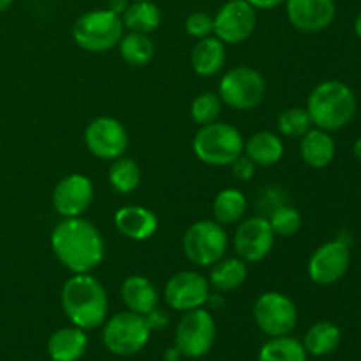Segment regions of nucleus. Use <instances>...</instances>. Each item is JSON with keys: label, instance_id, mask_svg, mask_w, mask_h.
<instances>
[{"label": "nucleus", "instance_id": "obj_1", "mask_svg": "<svg viewBox=\"0 0 361 361\" xmlns=\"http://www.w3.org/2000/svg\"><path fill=\"white\" fill-rule=\"evenodd\" d=\"M56 259L73 274H90L104 259L106 243L101 231L81 217L62 219L51 233Z\"/></svg>", "mask_w": 361, "mask_h": 361}, {"label": "nucleus", "instance_id": "obj_2", "mask_svg": "<svg viewBox=\"0 0 361 361\" xmlns=\"http://www.w3.org/2000/svg\"><path fill=\"white\" fill-rule=\"evenodd\" d=\"M63 314L81 330H95L108 319L109 302L106 289L90 274H73L60 293Z\"/></svg>", "mask_w": 361, "mask_h": 361}, {"label": "nucleus", "instance_id": "obj_3", "mask_svg": "<svg viewBox=\"0 0 361 361\" xmlns=\"http://www.w3.org/2000/svg\"><path fill=\"white\" fill-rule=\"evenodd\" d=\"M307 111L317 129L338 130L355 118L356 95L342 81H323L310 92Z\"/></svg>", "mask_w": 361, "mask_h": 361}, {"label": "nucleus", "instance_id": "obj_4", "mask_svg": "<svg viewBox=\"0 0 361 361\" xmlns=\"http://www.w3.org/2000/svg\"><path fill=\"white\" fill-rule=\"evenodd\" d=\"M243 145L242 133L224 122L203 126L192 141L196 157L208 166H231L243 154Z\"/></svg>", "mask_w": 361, "mask_h": 361}, {"label": "nucleus", "instance_id": "obj_5", "mask_svg": "<svg viewBox=\"0 0 361 361\" xmlns=\"http://www.w3.org/2000/svg\"><path fill=\"white\" fill-rule=\"evenodd\" d=\"M123 35L122 16L109 9L81 14L73 27L74 42L85 51L102 53L118 46Z\"/></svg>", "mask_w": 361, "mask_h": 361}, {"label": "nucleus", "instance_id": "obj_6", "mask_svg": "<svg viewBox=\"0 0 361 361\" xmlns=\"http://www.w3.org/2000/svg\"><path fill=\"white\" fill-rule=\"evenodd\" d=\"M150 334L145 316L126 310L106 319L102 344L111 355L133 356L147 345Z\"/></svg>", "mask_w": 361, "mask_h": 361}, {"label": "nucleus", "instance_id": "obj_7", "mask_svg": "<svg viewBox=\"0 0 361 361\" xmlns=\"http://www.w3.org/2000/svg\"><path fill=\"white\" fill-rule=\"evenodd\" d=\"M264 94H267V83L263 74L249 66L233 67L219 83L221 101L238 111H247L259 106Z\"/></svg>", "mask_w": 361, "mask_h": 361}, {"label": "nucleus", "instance_id": "obj_8", "mask_svg": "<svg viewBox=\"0 0 361 361\" xmlns=\"http://www.w3.org/2000/svg\"><path fill=\"white\" fill-rule=\"evenodd\" d=\"M183 254L192 264L208 268L221 261L228 250V235L215 221H197L185 231Z\"/></svg>", "mask_w": 361, "mask_h": 361}, {"label": "nucleus", "instance_id": "obj_9", "mask_svg": "<svg viewBox=\"0 0 361 361\" xmlns=\"http://www.w3.org/2000/svg\"><path fill=\"white\" fill-rule=\"evenodd\" d=\"M215 337H217V324L214 316L200 307L183 312V317L175 330V348L185 358H201L210 351Z\"/></svg>", "mask_w": 361, "mask_h": 361}, {"label": "nucleus", "instance_id": "obj_10", "mask_svg": "<svg viewBox=\"0 0 361 361\" xmlns=\"http://www.w3.org/2000/svg\"><path fill=\"white\" fill-rule=\"evenodd\" d=\"M254 319L268 337H284L296 328L298 310L295 302L284 293H263L254 303Z\"/></svg>", "mask_w": 361, "mask_h": 361}, {"label": "nucleus", "instance_id": "obj_11", "mask_svg": "<svg viewBox=\"0 0 361 361\" xmlns=\"http://www.w3.org/2000/svg\"><path fill=\"white\" fill-rule=\"evenodd\" d=\"M256 9L245 0H228L214 16V35L224 44H240L254 34Z\"/></svg>", "mask_w": 361, "mask_h": 361}, {"label": "nucleus", "instance_id": "obj_12", "mask_svg": "<svg viewBox=\"0 0 361 361\" xmlns=\"http://www.w3.org/2000/svg\"><path fill=\"white\" fill-rule=\"evenodd\" d=\"M85 145L94 157L115 161L126 154L129 137L118 120L113 116H97L85 129Z\"/></svg>", "mask_w": 361, "mask_h": 361}, {"label": "nucleus", "instance_id": "obj_13", "mask_svg": "<svg viewBox=\"0 0 361 361\" xmlns=\"http://www.w3.org/2000/svg\"><path fill=\"white\" fill-rule=\"evenodd\" d=\"M351 252L345 240L337 238L323 243L309 259V277L314 284L331 286L341 281L349 270Z\"/></svg>", "mask_w": 361, "mask_h": 361}, {"label": "nucleus", "instance_id": "obj_14", "mask_svg": "<svg viewBox=\"0 0 361 361\" xmlns=\"http://www.w3.org/2000/svg\"><path fill=\"white\" fill-rule=\"evenodd\" d=\"M210 288L207 277L197 271H178L164 286V300L176 312L200 309L208 302Z\"/></svg>", "mask_w": 361, "mask_h": 361}, {"label": "nucleus", "instance_id": "obj_15", "mask_svg": "<svg viewBox=\"0 0 361 361\" xmlns=\"http://www.w3.org/2000/svg\"><path fill=\"white\" fill-rule=\"evenodd\" d=\"M275 243L274 229L267 217H250L236 228L233 245L245 263H257L271 252Z\"/></svg>", "mask_w": 361, "mask_h": 361}, {"label": "nucleus", "instance_id": "obj_16", "mask_svg": "<svg viewBox=\"0 0 361 361\" xmlns=\"http://www.w3.org/2000/svg\"><path fill=\"white\" fill-rule=\"evenodd\" d=\"M51 201L56 214L63 219L81 217L94 201V183L80 173L63 176L53 189Z\"/></svg>", "mask_w": 361, "mask_h": 361}, {"label": "nucleus", "instance_id": "obj_17", "mask_svg": "<svg viewBox=\"0 0 361 361\" xmlns=\"http://www.w3.org/2000/svg\"><path fill=\"white\" fill-rule=\"evenodd\" d=\"M284 4L289 23L310 34L326 30L337 14L334 0H286Z\"/></svg>", "mask_w": 361, "mask_h": 361}, {"label": "nucleus", "instance_id": "obj_18", "mask_svg": "<svg viewBox=\"0 0 361 361\" xmlns=\"http://www.w3.org/2000/svg\"><path fill=\"white\" fill-rule=\"evenodd\" d=\"M115 226L123 236L134 242H145L157 231L159 221L154 212L137 204L122 207L115 214Z\"/></svg>", "mask_w": 361, "mask_h": 361}, {"label": "nucleus", "instance_id": "obj_19", "mask_svg": "<svg viewBox=\"0 0 361 361\" xmlns=\"http://www.w3.org/2000/svg\"><path fill=\"white\" fill-rule=\"evenodd\" d=\"M120 296L130 312L147 316L159 307V293L155 286L143 275H130L120 288Z\"/></svg>", "mask_w": 361, "mask_h": 361}, {"label": "nucleus", "instance_id": "obj_20", "mask_svg": "<svg viewBox=\"0 0 361 361\" xmlns=\"http://www.w3.org/2000/svg\"><path fill=\"white\" fill-rule=\"evenodd\" d=\"M226 62L224 42L215 35L200 39L190 51V66L200 76L210 78L221 73Z\"/></svg>", "mask_w": 361, "mask_h": 361}, {"label": "nucleus", "instance_id": "obj_21", "mask_svg": "<svg viewBox=\"0 0 361 361\" xmlns=\"http://www.w3.org/2000/svg\"><path fill=\"white\" fill-rule=\"evenodd\" d=\"M87 345L85 330L78 326L60 328L49 337L48 355L53 361H78L87 351Z\"/></svg>", "mask_w": 361, "mask_h": 361}, {"label": "nucleus", "instance_id": "obj_22", "mask_svg": "<svg viewBox=\"0 0 361 361\" xmlns=\"http://www.w3.org/2000/svg\"><path fill=\"white\" fill-rule=\"evenodd\" d=\"M300 154L303 162L314 169H323L334 161L335 157V141L328 130L310 129L302 136L300 143Z\"/></svg>", "mask_w": 361, "mask_h": 361}, {"label": "nucleus", "instance_id": "obj_23", "mask_svg": "<svg viewBox=\"0 0 361 361\" xmlns=\"http://www.w3.org/2000/svg\"><path fill=\"white\" fill-rule=\"evenodd\" d=\"M243 155H247L256 166L270 168L284 157V143L275 133L261 130L243 145Z\"/></svg>", "mask_w": 361, "mask_h": 361}, {"label": "nucleus", "instance_id": "obj_24", "mask_svg": "<svg viewBox=\"0 0 361 361\" xmlns=\"http://www.w3.org/2000/svg\"><path fill=\"white\" fill-rule=\"evenodd\" d=\"M341 341L342 334L337 324L330 323V321H317L307 330L302 344L307 355L326 356L338 348Z\"/></svg>", "mask_w": 361, "mask_h": 361}, {"label": "nucleus", "instance_id": "obj_25", "mask_svg": "<svg viewBox=\"0 0 361 361\" xmlns=\"http://www.w3.org/2000/svg\"><path fill=\"white\" fill-rule=\"evenodd\" d=\"M123 27L137 34H150L157 30L162 21L161 9L154 4V0H137L127 6L122 14Z\"/></svg>", "mask_w": 361, "mask_h": 361}, {"label": "nucleus", "instance_id": "obj_26", "mask_svg": "<svg viewBox=\"0 0 361 361\" xmlns=\"http://www.w3.org/2000/svg\"><path fill=\"white\" fill-rule=\"evenodd\" d=\"M210 268V284L222 293L238 289L247 281V274H249L247 263L240 257H228V259L222 257Z\"/></svg>", "mask_w": 361, "mask_h": 361}, {"label": "nucleus", "instance_id": "obj_27", "mask_svg": "<svg viewBox=\"0 0 361 361\" xmlns=\"http://www.w3.org/2000/svg\"><path fill=\"white\" fill-rule=\"evenodd\" d=\"M247 210V197L238 189H224L214 200V217L221 226L238 222Z\"/></svg>", "mask_w": 361, "mask_h": 361}, {"label": "nucleus", "instance_id": "obj_28", "mask_svg": "<svg viewBox=\"0 0 361 361\" xmlns=\"http://www.w3.org/2000/svg\"><path fill=\"white\" fill-rule=\"evenodd\" d=\"M257 361H307V351L302 342L289 335L270 337L261 348Z\"/></svg>", "mask_w": 361, "mask_h": 361}, {"label": "nucleus", "instance_id": "obj_29", "mask_svg": "<svg viewBox=\"0 0 361 361\" xmlns=\"http://www.w3.org/2000/svg\"><path fill=\"white\" fill-rule=\"evenodd\" d=\"M120 56L126 60L129 66L143 67L154 59L155 46L147 34H137V32H129L122 35L118 42Z\"/></svg>", "mask_w": 361, "mask_h": 361}, {"label": "nucleus", "instance_id": "obj_30", "mask_svg": "<svg viewBox=\"0 0 361 361\" xmlns=\"http://www.w3.org/2000/svg\"><path fill=\"white\" fill-rule=\"evenodd\" d=\"M109 183L118 194H130L137 189L141 182L140 166L127 157H118L113 161L108 173Z\"/></svg>", "mask_w": 361, "mask_h": 361}, {"label": "nucleus", "instance_id": "obj_31", "mask_svg": "<svg viewBox=\"0 0 361 361\" xmlns=\"http://www.w3.org/2000/svg\"><path fill=\"white\" fill-rule=\"evenodd\" d=\"M277 127L284 137H302L312 129V120L307 109L288 108L279 115Z\"/></svg>", "mask_w": 361, "mask_h": 361}, {"label": "nucleus", "instance_id": "obj_32", "mask_svg": "<svg viewBox=\"0 0 361 361\" xmlns=\"http://www.w3.org/2000/svg\"><path fill=\"white\" fill-rule=\"evenodd\" d=\"M222 101L219 94L214 92H203L197 95L190 104V116L197 126H208V123L217 122L219 115H221Z\"/></svg>", "mask_w": 361, "mask_h": 361}, {"label": "nucleus", "instance_id": "obj_33", "mask_svg": "<svg viewBox=\"0 0 361 361\" xmlns=\"http://www.w3.org/2000/svg\"><path fill=\"white\" fill-rule=\"evenodd\" d=\"M270 226L274 229L275 236L281 238H288V236L296 235L302 228V215L296 208L288 207V204H281L275 208L270 215Z\"/></svg>", "mask_w": 361, "mask_h": 361}, {"label": "nucleus", "instance_id": "obj_34", "mask_svg": "<svg viewBox=\"0 0 361 361\" xmlns=\"http://www.w3.org/2000/svg\"><path fill=\"white\" fill-rule=\"evenodd\" d=\"M185 30L190 37L197 39V41L204 37H210L214 34V16H210L208 13H203V11L189 14V18L185 21Z\"/></svg>", "mask_w": 361, "mask_h": 361}, {"label": "nucleus", "instance_id": "obj_35", "mask_svg": "<svg viewBox=\"0 0 361 361\" xmlns=\"http://www.w3.org/2000/svg\"><path fill=\"white\" fill-rule=\"evenodd\" d=\"M231 171L236 178L242 180V182H247V180H252L254 175H256V164L247 155L242 154L231 164Z\"/></svg>", "mask_w": 361, "mask_h": 361}, {"label": "nucleus", "instance_id": "obj_36", "mask_svg": "<svg viewBox=\"0 0 361 361\" xmlns=\"http://www.w3.org/2000/svg\"><path fill=\"white\" fill-rule=\"evenodd\" d=\"M145 319H147L148 326H150L152 331H154V330L159 331V330H162V328L168 326L169 317H168V314L164 312V310H161L159 307H155L152 312H148L147 316H145Z\"/></svg>", "mask_w": 361, "mask_h": 361}, {"label": "nucleus", "instance_id": "obj_37", "mask_svg": "<svg viewBox=\"0 0 361 361\" xmlns=\"http://www.w3.org/2000/svg\"><path fill=\"white\" fill-rule=\"evenodd\" d=\"M245 2H249L254 9L270 11V9H275V7L282 6L286 0H245Z\"/></svg>", "mask_w": 361, "mask_h": 361}, {"label": "nucleus", "instance_id": "obj_38", "mask_svg": "<svg viewBox=\"0 0 361 361\" xmlns=\"http://www.w3.org/2000/svg\"><path fill=\"white\" fill-rule=\"evenodd\" d=\"M127 6H129V4H127V0H111V2H109V11H113V13H116L122 16L123 11L127 9Z\"/></svg>", "mask_w": 361, "mask_h": 361}, {"label": "nucleus", "instance_id": "obj_39", "mask_svg": "<svg viewBox=\"0 0 361 361\" xmlns=\"http://www.w3.org/2000/svg\"><path fill=\"white\" fill-rule=\"evenodd\" d=\"M353 152H355V157L361 162V137H358V140H356L355 147H353Z\"/></svg>", "mask_w": 361, "mask_h": 361}, {"label": "nucleus", "instance_id": "obj_40", "mask_svg": "<svg viewBox=\"0 0 361 361\" xmlns=\"http://www.w3.org/2000/svg\"><path fill=\"white\" fill-rule=\"evenodd\" d=\"M355 32H356V35L361 39V13L358 14V18H356V21H355Z\"/></svg>", "mask_w": 361, "mask_h": 361}, {"label": "nucleus", "instance_id": "obj_41", "mask_svg": "<svg viewBox=\"0 0 361 361\" xmlns=\"http://www.w3.org/2000/svg\"><path fill=\"white\" fill-rule=\"evenodd\" d=\"M14 0H0V13H4L6 9H9L11 4H13Z\"/></svg>", "mask_w": 361, "mask_h": 361}, {"label": "nucleus", "instance_id": "obj_42", "mask_svg": "<svg viewBox=\"0 0 361 361\" xmlns=\"http://www.w3.org/2000/svg\"><path fill=\"white\" fill-rule=\"evenodd\" d=\"M133 2H137V0H133Z\"/></svg>", "mask_w": 361, "mask_h": 361}]
</instances>
